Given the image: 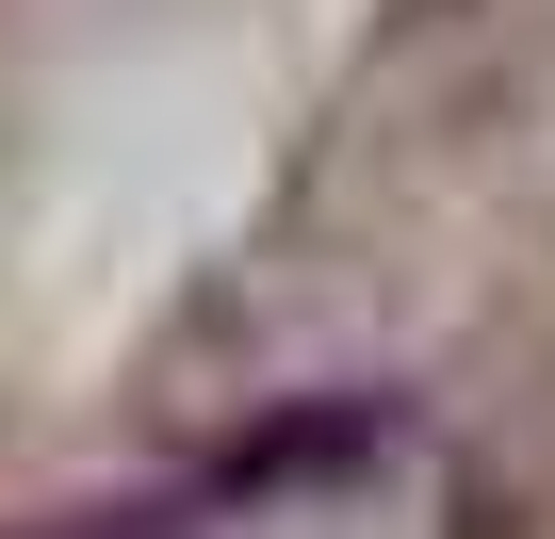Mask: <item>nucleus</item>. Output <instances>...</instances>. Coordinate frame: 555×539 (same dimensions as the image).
I'll return each instance as SVG.
<instances>
[{"label": "nucleus", "mask_w": 555, "mask_h": 539, "mask_svg": "<svg viewBox=\"0 0 555 539\" xmlns=\"http://www.w3.org/2000/svg\"><path fill=\"white\" fill-rule=\"evenodd\" d=\"M50 539H147V523H50Z\"/></svg>", "instance_id": "f257e3e1"}]
</instances>
